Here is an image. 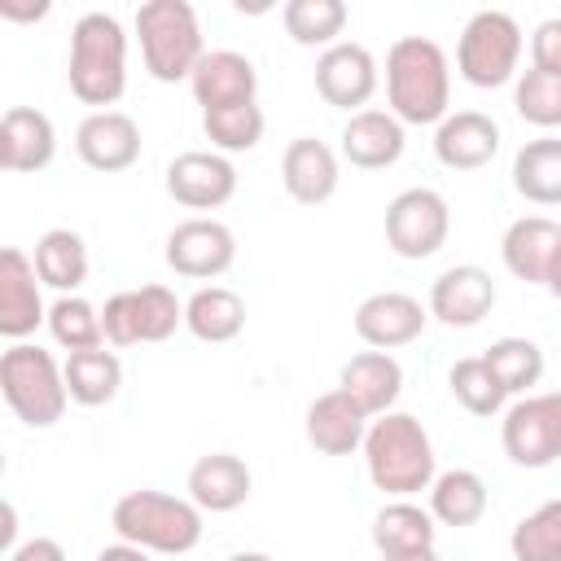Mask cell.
Returning a JSON list of instances; mask_svg holds the SVG:
<instances>
[{
    "label": "cell",
    "mask_w": 561,
    "mask_h": 561,
    "mask_svg": "<svg viewBox=\"0 0 561 561\" xmlns=\"http://www.w3.org/2000/svg\"><path fill=\"white\" fill-rule=\"evenodd\" d=\"M96 561H149V552L145 548H136V543H110V548H101L96 552Z\"/></svg>",
    "instance_id": "cell-44"
},
{
    "label": "cell",
    "mask_w": 561,
    "mask_h": 561,
    "mask_svg": "<svg viewBox=\"0 0 561 561\" xmlns=\"http://www.w3.org/2000/svg\"><path fill=\"white\" fill-rule=\"evenodd\" d=\"M188 500L202 513H232L250 500V469L232 451H210L188 469Z\"/></svg>",
    "instance_id": "cell-25"
},
{
    "label": "cell",
    "mask_w": 561,
    "mask_h": 561,
    "mask_svg": "<svg viewBox=\"0 0 561 561\" xmlns=\"http://www.w3.org/2000/svg\"><path fill=\"white\" fill-rule=\"evenodd\" d=\"M430 513L443 526H473L486 513V482L473 469H447L430 482Z\"/></svg>",
    "instance_id": "cell-30"
},
{
    "label": "cell",
    "mask_w": 561,
    "mask_h": 561,
    "mask_svg": "<svg viewBox=\"0 0 561 561\" xmlns=\"http://www.w3.org/2000/svg\"><path fill=\"white\" fill-rule=\"evenodd\" d=\"M184 329L197 337V342H232L241 329H245V302L237 289L228 285H202L188 302H184Z\"/></svg>",
    "instance_id": "cell-26"
},
{
    "label": "cell",
    "mask_w": 561,
    "mask_h": 561,
    "mask_svg": "<svg viewBox=\"0 0 561 561\" xmlns=\"http://www.w3.org/2000/svg\"><path fill=\"white\" fill-rule=\"evenodd\" d=\"M0 394L22 425L48 430L66 416V403H70L66 368L53 359V351L31 346V342H13L0 355Z\"/></svg>",
    "instance_id": "cell-6"
},
{
    "label": "cell",
    "mask_w": 561,
    "mask_h": 561,
    "mask_svg": "<svg viewBox=\"0 0 561 561\" xmlns=\"http://www.w3.org/2000/svg\"><path fill=\"white\" fill-rule=\"evenodd\" d=\"M193 96L206 110H228V105H250L254 92H259V70L245 53H232V48H215L197 61L193 70Z\"/></svg>",
    "instance_id": "cell-19"
},
{
    "label": "cell",
    "mask_w": 561,
    "mask_h": 561,
    "mask_svg": "<svg viewBox=\"0 0 561 561\" xmlns=\"http://www.w3.org/2000/svg\"><path fill=\"white\" fill-rule=\"evenodd\" d=\"M9 561H66V548L57 539H48V535H35V539L18 543L9 552Z\"/></svg>",
    "instance_id": "cell-42"
},
{
    "label": "cell",
    "mask_w": 561,
    "mask_h": 561,
    "mask_svg": "<svg viewBox=\"0 0 561 561\" xmlns=\"http://www.w3.org/2000/svg\"><path fill=\"white\" fill-rule=\"evenodd\" d=\"M35 272H39V285L57 289V294H75L83 280H88V245L79 232L70 228H48L39 241H35V254H31Z\"/></svg>",
    "instance_id": "cell-28"
},
{
    "label": "cell",
    "mask_w": 561,
    "mask_h": 561,
    "mask_svg": "<svg viewBox=\"0 0 561 561\" xmlns=\"http://www.w3.org/2000/svg\"><path fill=\"white\" fill-rule=\"evenodd\" d=\"M263 110L250 101V105H228V110H206L202 114V131L210 136L215 153H245L263 140Z\"/></svg>",
    "instance_id": "cell-37"
},
{
    "label": "cell",
    "mask_w": 561,
    "mask_h": 561,
    "mask_svg": "<svg viewBox=\"0 0 561 561\" xmlns=\"http://www.w3.org/2000/svg\"><path fill=\"white\" fill-rule=\"evenodd\" d=\"M232 259H237V237L219 219L193 215V219H184V224H175L167 232V267L175 276L215 280V276H224L232 267Z\"/></svg>",
    "instance_id": "cell-10"
},
{
    "label": "cell",
    "mask_w": 561,
    "mask_h": 561,
    "mask_svg": "<svg viewBox=\"0 0 561 561\" xmlns=\"http://www.w3.org/2000/svg\"><path fill=\"white\" fill-rule=\"evenodd\" d=\"M101 324H105V342L110 346H136V307H131V289H118L105 298L101 307Z\"/></svg>",
    "instance_id": "cell-40"
},
{
    "label": "cell",
    "mask_w": 561,
    "mask_h": 561,
    "mask_svg": "<svg viewBox=\"0 0 561 561\" xmlns=\"http://www.w3.org/2000/svg\"><path fill=\"white\" fill-rule=\"evenodd\" d=\"M75 153L92 171H105V175L127 171L140 158V127L123 110H92L75 127Z\"/></svg>",
    "instance_id": "cell-15"
},
{
    "label": "cell",
    "mask_w": 561,
    "mask_h": 561,
    "mask_svg": "<svg viewBox=\"0 0 561 561\" xmlns=\"http://www.w3.org/2000/svg\"><path fill=\"white\" fill-rule=\"evenodd\" d=\"M368 421L373 416L346 390H324L307 408V443L324 456H351L355 447H364Z\"/></svg>",
    "instance_id": "cell-21"
},
{
    "label": "cell",
    "mask_w": 561,
    "mask_h": 561,
    "mask_svg": "<svg viewBox=\"0 0 561 561\" xmlns=\"http://www.w3.org/2000/svg\"><path fill=\"white\" fill-rule=\"evenodd\" d=\"M482 359L491 364V373L500 377V386L508 394H526L543 377V351L530 337H500V342L486 346Z\"/></svg>",
    "instance_id": "cell-35"
},
{
    "label": "cell",
    "mask_w": 561,
    "mask_h": 561,
    "mask_svg": "<svg viewBox=\"0 0 561 561\" xmlns=\"http://www.w3.org/2000/svg\"><path fill=\"white\" fill-rule=\"evenodd\" d=\"M48 333L61 351L79 355V351H101L105 346V324H101V311L79 298V294H61L53 307H48Z\"/></svg>",
    "instance_id": "cell-32"
},
{
    "label": "cell",
    "mask_w": 561,
    "mask_h": 561,
    "mask_svg": "<svg viewBox=\"0 0 561 561\" xmlns=\"http://www.w3.org/2000/svg\"><path fill=\"white\" fill-rule=\"evenodd\" d=\"M337 390H346L368 416L394 412V399L403 394V368L390 351H359L342 364Z\"/></svg>",
    "instance_id": "cell-23"
},
{
    "label": "cell",
    "mask_w": 561,
    "mask_h": 561,
    "mask_svg": "<svg viewBox=\"0 0 561 561\" xmlns=\"http://www.w3.org/2000/svg\"><path fill=\"white\" fill-rule=\"evenodd\" d=\"M500 153V123L482 110H456L434 131V158L451 171H478Z\"/></svg>",
    "instance_id": "cell-18"
},
{
    "label": "cell",
    "mask_w": 561,
    "mask_h": 561,
    "mask_svg": "<svg viewBox=\"0 0 561 561\" xmlns=\"http://www.w3.org/2000/svg\"><path fill=\"white\" fill-rule=\"evenodd\" d=\"M543 289L561 302V245H557V254H552V263H548V276H543Z\"/></svg>",
    "instance_id": "cell-45"
},
{
    "label": "cell",
    "mask_w": 561,
    "mask_h": 561,
    "mask_svg": "<svg viewBox=\"0 0 561 561\" xmlns=\"http://www.w3.org/2000/svg\"><path fill=\"white\" fill-rule=\"evenodd\" d=\"M500 443L522 469H548L561 460V390L517 399L500 421Z\"/></svg>",
    "instance_id": "cell-8"
},
{
    "label": "cell",
    "mask_w": 561,
    "mask_h": 561,
    "mask_svg": "<svg viewBox=\"0 0 561 561\" xmlns=\"http://www.w3.org/2000/svg\"><path fill=\"white\" fill-rule=\"evenodd\" d=\"M228 561H272L267 552H237V557H228Z\"/></svg>",
    "instance_id": "cell-47"
},
{
    "label": "cell",
    "mask_w": 561,
    "mask_h": 561,
    "mask_svg": "<svg viewBox=\"0 0 561 561\" xmlns=\"http://www.w3.org/2000/svg\"><path fill=\"white\" fill-rule=\"evenodd\" d=\"M381 561H438V552L421 548V552H399V557H381Z\"/></svg>",
    "instance_id": "cell-46"
},
{
    "label": "cell",
    "mask_w": 561,
    "mask_h": 561,
    "mask_svg": "<svg viewBox=\"0 0 561 561\" xmlns=\"http://www.w3.org/2000/svg\"><path fill=\"white\" fill-rule=\"evenodd\" d=\"M110 526L118 530L123 543H136L162 557H184L202 543V508L167 491H127L114 504Z\"/></svg>",
    "instance_id": "cell-4"
},
{
    "label": "cell",
    "mask_w": 561,
    "mask_h": 561,
    "mask_svg": "<svg viewBox=\"0 0 561 561\" xmlns=\"http://www.w3.org/2000/svg\"><path fill=\"white\" fill-rule=\"evenodd\" d=\"M513 188L535 206H561V136H539L517 149Z\"/></svg>",
    "instance_id": "cell-27"
},
{
    "label": "cell",
    "mask_w": 561,
    "mask_h": 561,
    "mask_svg": "<svg viewBox=\"0 0 561 561\" xmlns=\"http://www.w3.org/2000/svg\"><path fill=\"white\" fill-rule=\"evenodd\" d=\"M451 232V210L434 188H403L386 206V245L399 259H430Z\"/></svg>",
    "instance_id": "cell-9"
},
{
    "label": "cell",
    "mask_w": 561,
    "mask_h": 561,
    "mask_svg": "<svg viewBox=\"0 0 561 561\" xmlns=\"http://www.w3.org/2000/svg\"><path fill=\"white\" fill-rule=\"evenodd\" d=\"M39 324H48V311L39 298V272L18 245H4L0 250V333L22 342Z\"/></svg>",
    "instance_id": "cell-16"
},
{
    "label": "cell",
    "mask_w": 561,
    "mask_h": 561,
    "mask_svg": "<svg viewBox=\"0 0 561 561\" xmlns=\"http://www.w3.org/2000/svg\"><path fill=\"white\" fill-rule=\"evenodd\" d=\"M425 320H430V307H421V298L399 294V289L368 294L355 307V333L373 351H394V346L416 342L421 329H425Z\"/></svg>",
    "instance_id": "cell-14"
},
{
    "label": "cell",
    "mask_w": 561,
    "mask_h": 561,
    "mask_svg": "<svg viewBox=\"0 0 561 561\" xmlns=\"http://www.w3.org/2000/svg\"><path fill=\"white\" fill-rule=\"evenodd\" d=\"M136 35H140L145 70L158 83L193 79L197 61L206 57L202 22H197V9L188 0H145L136 9Z\"/></svg>",
    "instance_id": "cell-5"
},
{
    "label": "cell",
    "mask_w": 561,
    "mask_h": 561,
    "mask_svg": "<svg viewBox=\"0 0 561 561\" xmlns=\"http://www.w3.org/2000/svg\"><path fill=\"white\" fill-rule=\"evenodd\" d=\"M167 193L188 210H219L237 193V167L215 149L175 153L167 162Z\"/></svg>",
    "instance_id": "cell-11"
},
{
    "label": "cell",
    "mask_w": 561,
    "mask_h": 561,
    "mask_svg": "<svg viewBox=\"0 0 561 561\" xmlns=\"http://www.w3.org/2000/svg\"><path fill=\"white\" fill-rule=\"evenodd\" d=\"M364 465H368L373 486L394 495V500L430 491V482L438 478L434 473V443L412 412H381L377 421H368Z\"/></svg>",
    "instance_id": "cell-2"
},
{
    "label": "cell",
    "mask_w": 561,
    "mask_h": 561,
    "mask_svg": "<svg viewBox=\"0 0 561 561\" xmlns=\"http://www.w3.org/2000/svg\"><path fill=\"white\" fill-rule=\"evenodd\" d=\"M316 92L329 105L359 114L368 105V96L377 92V61H373V53L364 44H351V39H337L333 48H324L320 61H316Z\"/></svg>",
    "instance_id": "cell-13"
},
{
    "label": "cell",
    "mask_w": 561,
    "mask_h": 561,
    "mask_svg": "<svg viewBox=\"0 0 561 561\" xmlns=\"http://www.w3.org/2000/svg\"><path fill=\"white\" fill-rule=\"evenodd\" d=\"M131 307H136V337L140 342H167L184 324V302L167 285L131 289Z\"/></svg>",
    "instance_id": "cell-39"
},
{
    "label": "cell",
    "mask_w": 561,
    "mask_h": 561,
    "mask_svg": "<svg viewBox=\"0 0 561 561\" xmlns=\"http://www.w3.org/2000/svg\"><path fill=\"white\" fill-rule=\"evenodd\" d=\"M513 561H561V500L526 513L508 535Z\"/></svg>",
    "instance_id": "cell-36"
},
{
    "label": "cell",
    "mask_w": 561,
    "mask_h": 561,
    "mask_svg": "<svg viewBox=\"0 0 561 561\" xmlns=\"http://www.w3.org/2000/svg\"><path fill=\"white\" fill-rule=\"evenodd\" d=\"M434 513L412 504V500H390L377 517H373V543L381 557H399V552H421L434 548Z\"/></svg>",
    "instance_id": "cell-29"
},
{
    "label": "cell",
    "mask_w": 561,
    "mask_h": 561,
    "mask_svg": "<svg viewBox=\"0 0 561 561\" xmlns=\"http://www.w3.org/2000/svg\"><path fill=\"white\" fill-rule=\"evenodd\" d=\"M53 158H57L53 118L35 105H9L0 118V167L26 175V171H44Z\"/></svg>",
    "instance_id": "cell-17"
},
{
    "label": "cell",
    "mask_w": 561,
    "mask_h": 561,
    "mask_svg": "<svg viewBox=\"0 0 561 561\" xmlns=\"http://www.w3.org/2000/svg\"><path fill=\"white\" fill-rule=\"evenodd\" d=\"M70 92L83 105L110 110L127 92V35L114 13H83L70 31Z\"/></svg>",
    "instance_id": "cell-3"
},
{
    "label": "cell",
    "mask_w": 561,
    "mask_h": 561,
    "mask_svg": "<svg viewBox=\"0 0 561 561\" xmlns=\"http://www.w3.org/2000/svg\"><path fill=\"white\" fill-rule=\"evenodd\" d=\"M342 158L359 171H381L403 158V123L390 110H359L342 127Z\"/></svg>",
    "instance_id": "cell-22"
},
{
    "label": "cell",
    "mask_w": 561,
    "mask_h": 561,
    "mask_svg": "<svg viewBox=\"0 0 561 561\" xmlns=\"http://www.w3.org/2000/svg\"><path fill=\"white\" fill-rule=\"evenodd\" d=\"M337 180H342L337 175V153L324 140L298 136V140L285 145V153H280V184H285V193L294 202L320 206V202H329L337 193Z\"/></svg>",
    "instance_id": "cell-20"
},
{
    "label": "cell",
    "mask_w": 561,
    "mask_h": 561,
    "mask_svg": "<svg viewBox=\"0 0 561 561\" xmlns=\"http://www.w3.org/2000/svg\"><path fill=\"white\" fill-rule=\"evenodd\" d=\"M561 245V224H552L548 215H522L504 228V241H500V259L504 267L526 280V285H543L548 276V263Z\"/></svg>",
    "instance_id": "cell-24"
},
{
    "label": "cell",
    "mask_w": 561,
    "mask_h": 561,
    "mask_svg": "<svg viewBox=\"0 0 561 561\" xmlns=\"http://www.w3.org/2000/svg\"><path fill=\"white\" fill-rule=\"evenodd\" d=\"M530 66L561 75V18H543L530 35Z\"/></svg>",
    "instance_id": "cell-41"
},
{
    "label": "cell",
    "mask_w": 561,
    "mask_h": 561,
    "mask_svg": "<svg viewBox=\"0 0 561 561\" xmlns=\"http://www.w3.org/2000/svg\"><path fill=\"white\" fill-rule=\"evenodd\" d=\"M517 57H522V26L508 13L482 9L465 22L460 44H456V70L465 83L500 88L517 75Z\"/></svg>",
    "instance_id": "cell-7"
},
{
    "label": "cell",
    "mask_w": 561,
    "mask_h": 561,
    "mask_svg": "<svg viewBox=\"0 0 561 561\" xmlns=\"http://www.w3.org/2000/svg\"><path fill=\"white\" fill-rule=\"evenodd\" d=\"M66 390L79 408H101L118 394L123 386V364L114 351H79V355H66Z\"/></svg>",
    "instance_id": "cell-31"
},
{
    "label": "cell",
    "mask_w": 561,
    "mask_h": 561,
    "mask_svg": "<svg viewBox=\"0 0 561 561\" xmlns=\"http://www.w3.org/2000/svg\"><path fill=\"white\" fill-rule=\"evenodd\" d=\"M48 13V4L44 0H35V4H22V0H0V18H9V22H39Z\"/></svg>",
    "instance_id": "cell-43"
},
{
    "label": "cell",
    "mask_w": 561,
    "mask_h": 561,
    "mask_svg": "<svg viewBox=\"0 0 561 561\" xmlns=\"http://www.w3.org/2000/svg\"><path fill=\"white\" fill-rule=\"evenodd\" d=\"M386 101L399 123L425 127L443 123L451 105V70L447 53L425 35H403L386 53Z\"/></svg>",
    "instance_id": "cell-1"
},
{
    "label": "cell",
    "mask_w": 561,
    "mask_h": 561,
    "mask_svg": "<svg viewBox=\"0 0 561 561\" xmlns=\"http://www.w3.org/2000/svg\"><path fill=\"white\" fill-rule=\"evenodd\" d=\"M280 22H285L294 44H302V48H316V44L333 48L337 35L346 31V4L342 0H289L280 9Z\"/></svg>",
    "instance_id": "cell-33"
},
{
    "label": "cell",
    "mask_w": 561,
    "mask_h": 561,
    "mask_svg": "<svg viewBox=\"0 0 561 561\" xmlns=\"http://www.w3.org/2000/svg\"><path fill=\"white\" fill-rule=\"evenodd\" d=\"M447 381H451L456 403H460L465 412H473V416H495V412L504 408V399H508V390L500 386V377L491 373V364H486L482 355L456 359L451 373H447Z\"/></svg>",
    "instance_id": "cell-34"
},
{
    "label": "cell",
    "mask_w": 561,
    "mask_h": 561,
    "mask_svg": "<svg viewBox=\"0 0 561 561\" xmlns=\"http://www.w3.org/2000/svg\"><path fill=\"white\" fill-rule=\"evenodd\" d=\"M513 105L517 114L530 123V127H561V75L557 70H526L517 79V92H513Z\"/></svg>",
    "instance_id": "cell-38"
},
{
    "label": "cell",
    "mask_w": 561,
    "mask_h": 561,
    "mask_svg": "<svg viewBox=\"0 0 561 561\" xmlns=\"http://www.w3.org/2000/svg\"><path fill=\"white\" fill-rule=\"evenodd\" d=\"M495 307V280L478 263H456L430 285V316L447 329H473Z\"/></svg>",
    "instance_id": "cell-12"
}]
</instances>
